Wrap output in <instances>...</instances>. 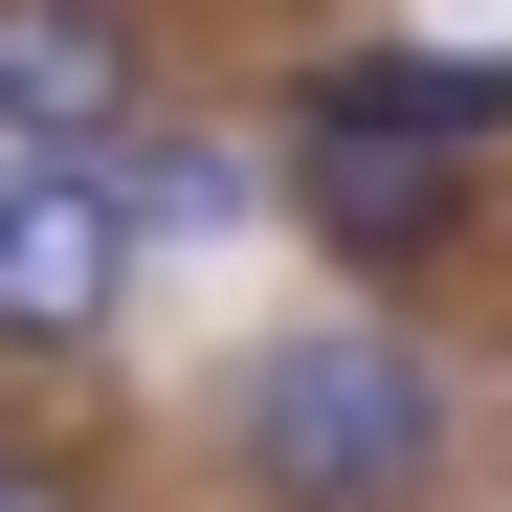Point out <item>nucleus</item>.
<instances>
[{
  "instance_id": "1",
  "label": "nucleus",
  "mask_w": 512,
  "mask_h": 512,
  "mask_svg": "<svg viewBox=\"0 0 512 512\" xmlns=\"http://www.w3.org/2000/svg\"><path fill=\"white\" fill-rule=\"evenodd\" d=\"M490 134H512V67H468V45L312 67V90H290V223H312V268L334 290H401L423 245L468 223V156Z\"/></svg>"
},
{
  "instance_id": "2",
  "label": "nucleus",
  "mask_w": 512,
  "mask_h": 512,
  "mask_svg": "<svg viewBox=\"0 0 512 512\" xmlns=\"http://www.w3.org/2000/svg\"><path fill=\"white\" fill-rule=\"evenodd\" d=\"M223 468L268 512H423L446 490V379L401 312H290L223 357Z\"/></svg>"
},
{
  "instance_id": "3",
  "label": "nucleus",
  "mask_w": 512,
  "mask_h": 512,
  "mask_svg": "<svg viewBox=\"0 0 512 512\" xmlns=\"http://www.w3.org/2000/svg\"><path fill=\"white\" fill-rule=\"evenodd\" d=\"M134 179L112 156H0V357H90L134 312Z\"/></svg>"
},
{
  "instance_id": "4",
  "label": "nucleus",
  "mask_w": 512,
  "mask_h": 512,
  "mask_svg": "<svg viewBox=\"0 0 512 512\" xmlns=\"http://www.w3.org/2000/svg\"><path fill=\"white\" fill-rule=\"evenodd\" d=\"M0 134L23 156H134L156 134V67L112 0H0Z\"/></svg>"
},
{
  "instance_id": "5",
  "label": "nucleus",
  "mask_w": 512,
  "mask_h": 512,
  "mask_svg": "<svg viewBox=\"0 0 512 512\" xmlns=\"http://www.w3.org/2000/svg\"><path fill=\"white\" fill-rule=\"evenodd\" d=\"M112 179H134V223L223 245V223H268V201H290V156H223V134H179V156H112Z\"/></svg>"
},
{
  "instance_id": "6",
  "label": "nucleus",
  "mask_w": 512,
  "mask_h": 512,
  "mask_svg": "<svg viewBox=\"0 0 512 512\" xmlns=\"http://www.w3.org/2000/svg\"><path fill=\"white\" fill-rule=\"evenodd\" d=\"M0 512H90V490H67V468H45V446H0Z\"/></svg>"
}]
</instances>
